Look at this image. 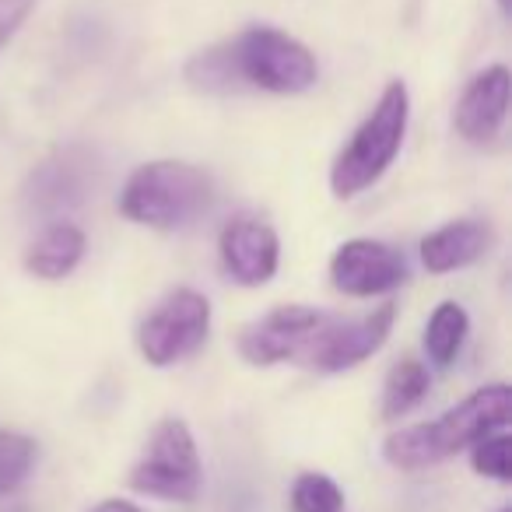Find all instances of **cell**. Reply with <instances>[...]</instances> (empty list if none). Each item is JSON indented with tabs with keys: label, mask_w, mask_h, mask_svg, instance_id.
<instances>
[{
	"label": "cell",
	"mask_w": 512,
	"mask_h": 512,
	"mask_svg": "<svg viewBox=\"0 0 512 512\" xmlns=\"http://www.w3.org/2000/svg\"><path fill=\"white\" fill-rule=\"evenodd\" d=\"M474 453H470V467L481 477H491L498 484L512 481V439L509 432H491L481 442H474Z\"/></svg>",
	"instance_id": "obj_18"
},
{
	"label": "cell",
	"mask_w": 512,
	"mask_h": 512,
	"mask_svg": "<svg viewBox=\"0 0 512 512\" xmlns=\"http://www.w3.org/2000/svg\"><path fill=\"white\" fill-rule=\"evenodd\" d=\"M130 488L162 502H193L204 488V463L183 418H162L130 470Z\"/></svg>",
	"instance_id": "obj_5"
},
{
	"label": "cell",
	"mask_w": 512,
	"mask_h": 512,
	"mask_svg": "<svg viewBox=\"0 0 512 512\" xmlns=\"http://www.w3.org/2000/svg\"><path fill=\"white\" fill-rule=\"evenodd\" d=\"M214 204V183L190 162H148L130 172L120 193V214L148 228H186Z\"/></svg>",
	"instance_id": "obj_3"
},
{
	"label": "cell",
	"mask_w": 512,
	"mask_h": 512,
	"mask_svg": "<svg viewBox=\"0 0 512 512\" xmlns=\"http://www.w3.org/2000/svg\"><path fill=\"white\" fill-rule=\"evenodd\" d=\"M491 225L477 218H460L449 225L435 228L421 239V264L432 274H449L463 271V267L477 264L484 253L491 249Z\"/></svg>",
	"instance_id": "obj_13"
},
{
	"label": "cell",
	"mask_w": 512,
	"mask_h": 512,
	"mask_svg": "<svg viewBox=\"0 0 512 512\" xmlns=\"http://www.w3.org/2000/svg\"><path fill=\"white\" fill-rule=\"evenodd\" d=\"M428 386H432L428 365L418 362V358H400L383 383V418L397 421L407 411H414L428 397Z\"/></svg>",
	"instance_id": "obj_16"
},
{
	"label": "cell",
	"mask_w": 512,
	"mask_h": 512,
	"mask_svg": "<svg viewBox=\"0 0 512 512\" xmlns=\"http://www.w3.org/2000/svg\"><path fill=\"white\" fill-rule=\"evenodd\" d=\"M95 186V155L88 148H60L46 158L43 165H36V172L29 176L25 186V200L36 214L57 218L74 207H81L88 200V190Z\"/></svg>",
	"instance_id": "obj_10"
},
{
	"label": "cell",
	"mask_w": 512,
	"mask_h": 512,
	"mask_svg": "<svg viewBox=\"0 0 512 512\" xmlns=\"http://www.w3.org/2000/svg\"><path fill=\"white\" fill-rule=\"evenodd\" d=\"M207 330H211V302L193 288H179L141 320L137 351L155 369H169L207 341Z\"/></svg>",
	"instance_id": "obj_6"
},
{
	"label": "cell",
	"mask_w": 512,
	"mask_h": 512,
	"mask_svg": "<svg viewBox=\"0 0 512 512\" xmlns=\"http://www.w3.org/2000/svg\"><path fill=\"white\" fill-rule=\"evenodd\" d=\"M292 512H344V491L330 474L306 470L292 484Z\"/></svg>",
	"instance_id": "obj_17"
},
{
	"label": "cell",
	"mask_w": 512,
	"mask_h": 512,
	"mask_svg": "<svg viewBox=\"0 0 512 512\" xmlns=\"http://www.w3.org/2000/svg\"><path fill=\"white\" fill-rule=\"evenodd\" d=\"M512 418V390L505 383H491L474 390L467 400L449 407L435 421L393 432L383 442V456L397 470H425L446 463L491 432H505Z\"/></svg>",
	"instance_id": "obj_2"
},
{
	"label": "cell",
	"mask_w": 512,
	"mask_h": 512,
	"mask_svg": "<svg viewBox=\"0 0 512 512\" xmlns=\"http://www.w3.org/2000/svg\"><path fill=\"white\" fill-rule=\"evenodd\" d=\"M397 320V306L386 302L376 313L358 316V320H344V316H327L323 330L316 334L313 351L306 358V369L316 372H348L355 365H362L365 358H372L386 344Z\"/></svg>",
	"instance_id": "obj_8"
},
{
	"label": "cell",
	"mask_w": 512,
	"mask_h": 512,
	"mask_svg": "<svg viewBox=\"0 0 512 512\" xmlns=\"http://www.w3.org/2000/svg\"><path fill=\"white\" fill-rule=\"evenodd\" d=\"M498 11H502V15H509V0H498Z\"/></svg>",
	"instance_id": "obj_21"
},
{
	"label": "cell",
	"mask_w": 512,
	"mask_h": 512,
	"mask_svg": "<svg viewBox=\"0 0 512 512\" xmlns=\"http://www.w3.org/2000/svg\"><path fill=\"white\" fill-rule=\"evenodd\" d=\"M88 239L74 221H50L25 253V271L39 281H64L85 260Z\"/></svg>",
	"instance_id": "obj_14"
},
{
	"label": "cell",
	"mask_w": 512,
	"mask_h": 512,
	"mask_svg": "<svg viewBox=\"0 0 512 512\" xmlns=\"http://www.w3.org/2000/svg\"><path fill=\"white\" fill-rule=\"evenodd\" d=\"M11 512H29V509H11Z\"/></svg>",
	"instance_id": "obj_22"
},
{
	"label": "cell",
	"mask_w": 512,
	"mask_h": 512,
	"mask_svg": "<svg viewBox=\"0 0 512 512\" xmlns=\"http://www.w3.org/2000/svg\"><path fill=\"white\" fill-rule=\"evenodd\" d=\"M411 120V95L404 81H390L372 106V113L362 120V127L351 134V141L341 148L330 169V190L341 200L358 197L372 183L386 176L393 158L400 155V144Z\"/></svg>",
	"instance_id": "obj_4"
},
{
	"label": "cell",
	"mask_w": 512,
	"mask_h": 512,
	"mask_svg": "<svg viewBox=\"0 0 512 512\" xmlns=\"http://www.w3.org/2000/svg\"><path fill=\"white\" fill-rule=\"evenodd\" d=\"M498 512H509V509H498Z\"/></svg>",
	"instance_id": "obj_23"
},
{
	"label": "cell",
	"mask_w": 512,
	"mask_h": 512,
	"mask_svg": "<svg viewBox=\"0 0 512 512\" xmlns=\"http://www.w3.org/2000/svg\"><path fill=\"white\" fill-rule=\"evenodd\" d=\"M183 74L197 92L211 95H302L320 81V64L313 50L295 36L271 25H253L211 50H200Z\"/></svg>",
	"instance_id": "obj_1"
},
{
	"label": "cell",
	"mask_w": 512,
	"mask_h": 512,
	"mask_svg": "<svg viewBox=\"0 0 512 512\" xmlns=\"http://www.w3.org/2000/svg\"><path fill=\"white\" fill-rule=\"evenodd\" d=\"M330 281L351 299L386 295L407 281V260L400 249L379 239H348L330 260Z\"/></svg>",
	"instance_id": "obj_9"
},
{
	"label": "cell",
	"mask_w": 512,
	"mask_h": 512,
	"mask_svg": "<svg viewBox=\"0 0 512 512\" xmlns=\"http://www.w3.org/2000/svg\"><path fill=\"white\" fill-rule=\"evenodd\" d=\"M330 313L309 306H281L267 313L264 320L249 323L239 334V355L249 365H281L295 362L306 365L309 351H313L316 334L323 330Z\"/></svg>",
	"instance_id": "obj_7"
},
{
	"label": "cell",
	"mask_w": 512,
	"mask_h": 512,
	"mask_svg": "<svg viewBox=\"0 0 512 512\" xmlns=\"http://www.w3.org/2000/svg\"><path fill=\"white\" fill-rule=\"evenodd\" d=\"M221 267L242 288H260L278 274L281 242L267 221L260 218H235L221 228L218 239Z\"/></svg>",
	"instance_id": "obj_11"
},
{
	"label": "cell",
	"mask_w": 512,
	"mask_h": 512,
	"mask_svg": "<svg viewBox=\"0 0 512 512\" xmlns=\"http://www.w3.org/2000/svg\"><path fill=\"white\" fill-rule=\"evenodd\" d=\"M92 512H148V509H141V505L127 502V498H106V502H99Z\"/></svg>",
	"instance_id": "obj_20"
},
{
	"label": "cell",
	"mask_w": 512,
	"mask_h": 512,
	"mask_svg": "<svg viewBox=\"0 0 512 512\" xmlns=\"http://www.w3.org/2000/svg\"><path fill=\"white\" fill-rule=\"evenodd\" d=\"M32 8H36V0H0V50L15 39V32L25 25Z\"/></svg>",
	"instance_id": "obj_19"
},
{
	"label": "cell",
	"mask_w": 512,
	"mask_h": 512,
	"mask_svg": "<svg viewBox=\"0 0 512 512\" xmlns=\"http://www.w3.org/2000/svg\"><path fill=\"white\" fill-rule=\"evenodd\" d=\"M470 334V316L460 302H439L435 313L425 323V355L432 365L446 369L453 365V358L460 355L463 341Z\"/></svg>",
	"instance_id": "obj_15"
},
{
	"label": "cell",
	"mask_w": 512,
	"mask_h": 512,
	"mask_svg": "<svg viewBox=\"0 0 512 512\" xmlns=\"http://www.w3.org/2000/svg\"><path fill=\"white\" fill-rule=\"evenodd\" d=\"M509 67L491 64L481 74L467 81L460 102H456L453 127L463 141L470 144H491L505 127V116H509Z\"/></svg>",
	"instance_id": "obj_12"
}]
</instances>
